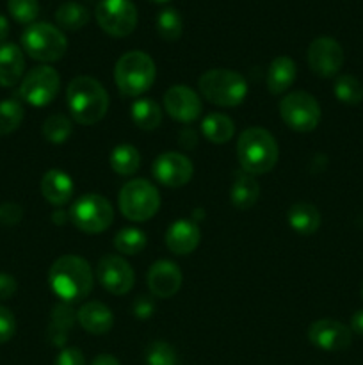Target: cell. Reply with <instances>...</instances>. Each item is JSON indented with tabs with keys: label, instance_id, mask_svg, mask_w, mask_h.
Returning a JSON list of instances; mask_svg holds the SVG:
<instances>
[{
	"label": "cell",
	"instance_id": "6da1fadb",
	"mask_svg": "<svg viewBox=\"0 0 363 365\" xmlns=\"http://www.w3.org/2000/svg\"><path fill=\"white\" fill-rule=\"evenodd\" d=\"M50 289L64 303H77L93 291L95 274L88 260L77 255H63L52 264L48 273Z\"/></svg>",
	"mask_w": 363,
	"mask_h": 365
},
{
	"label": "cell",
	"instance_id": "f6af8a7d",
	"mask_svg": "<svg viewBox=\"0 0 363 365\" xmlns=\"http://www.w3.org/2000/svg\"><path fill=\"white\" fill-rule=\"evenodd\" d=\"M7 36H9V21L4 14H0V45L6 41Z\"/></svg>",
	"mask_w": 363,
	"mask_h": 365
},
{
	"label": "cell",
	"instance_id": "d4e9b609",
	"mask_svg": "<svg viewBox=\"0 0 363 365\" xmlns=\"http://www.w3.org/2000/svg\"><path fill=\"white\" fill-rule=\"evenodd\" d=\"M258 196H260V185L258 182L255 180V177L248 173L237 175L230 192L231 203H233L235 209L248 210L249 207L255 205Z\"/></svg>",
	"mask_w": 363,
	"mask_h": 365
},
{
	"label": "cell",
	"instance_id": "9a60e30c",
	"mask_svg": "<svg viewBox=\"0 0 363 365\" xmlns=\"http://www.w3.org/2000/svg\"><path fill=\"white\" fill-rule=\"evenodd\" d=\"M153 177L166 187H182L189 184L194 175V166L185 155L178 152L160 153L153 163Z\"/></svg>",
	"mask_w": 363,
	"mask_h": 365
},
{
	"label": "cell",
	"instance_id": "7402d4cb",
	"mask_svg": "<svg viewBox=\"0 0 363 365\" xmlns=\"http://www.w3.org/2000/svg\"><path fill=\"white\" fill-rule=\"evenodd\" d=\"M75 321H77V312L68 303H59L53 307L52 314H50L48 330H46L50 344L56 348H64L68 335L73 330Z\"/></svg>",
	"mask_w": 363,
	"mask_h": 365
},
{
	"label": "cell",
	"instance_id": "f35d334b",
	"mask_svg": "<svg viewBox=\"0 0 363 365\" xmlns=\"http://www.w3.org/2000/svg\"><path fill=\"white\" fill-rule=\"evenodd\" d=\"M53 365H85V359L80 349L63 348L59 355H57Z\"/></svg>",
	"mask_w": 363,
	"mask_h": 365
},
{
	"label": "cell",
	"instance_id": "30bf717a",
	"mask_svg": "<svg viewBox=\"0 0 363 365\" xmlns=\"http://www.w3.org/2000/svg\"><path fill=\"white\" fill-rule=\"evenodd\" d=\"M95 13L102 31L112 38L132 34L137 25V9L132 0H100Z\"/></svg>",
	"mask_w": 363,
	"mask_h": 365
},
{
	"label": "cell",
	"instance_id": "d6986e66",
	"mask_svg": "<svg viewBox=\"0 0 363 365\" xmlns=\"http://www.w3.org/2000/svg\"><path fill=\"white\" fill-rule=\"evenodd\" d=\"M41 195L50 205H66L73 196V180L64 171L48 170L41 178Z\"/></svg>",
	"mask_w": 363,
	"mask_h": 365
},
{
	"label": "cell",
	"instance_id": "ac0fdd59",
	"mask_svg": "<svg viewBox=\"0 0 363 365\" xmlns=\"http://www.w3.org/2000/svg\"><path fill=\"white\" fill-rule=\"evenodd\" d=\"M199 239H201V234H199L198 225L189 220L174 221L166 232V246L174 255L192 253L198 248Z\"/></svg>",
	"mask_w": 363,
	"mask_h": 365
},
{
	"label": "cell",
	"instance_id": "7c38bea8",
	"mask_svg": "<svg viewBox=\"0 0 363 365\" xmlns=\"http://www.w3.org/2000/svg\"><path fill=\"white\" fill-rule=\"evenodd\" d=\"M98 284L114 296H123L132 291L135 282L134 269L120 255H103L96 266Z\"/></svg>",
	"mask_w": 363,
	"mask_h": 365
},
{
	"label": "cell",
	"instance_id": "ab89813d",
	"mask_svg": "<svg viewBox=\"0 0 363 365\" xmlns=\"http://www.w3.org/2000/svg\"><path fill=\"white\" fill-rule=\"evenodd\" d=\"M153 312H155V305L148 296H139L134 302V316L139 319H148Z\"/></svg>",
	"mask_w": 363,
	"mask_h": 365
},
{
	"label": "cell",
	"instance_id": "e0dca14e",
	"mask_svg": "<svg viewBox=\"0 0 363 365\" xmlns=\"http://www.w3.org/2000/svg\"><path fill=\"white\" fill-rule=\"evenodd\" d=\"M182 271L171 260H159V262L152 264L148 271V289L155 298H173L182 287Z\"/></svg>",
	"mask_w": 363,
	"mask_h": 365
},
{
	"label": "cell",
	"instance_id": "d6a6232c",
	"mask_svg": "<svg viewBox=\"0 0 363 365\" xmlns=\"http://www.w3.org/2000/svg\"><path fill=\"white\" fill-rule=\"evenodd\" d=\"M157 32L166 41H177L184 32V21L180 13L173 7H166L157 16Z\"/></svg>",
	"mask_w": 363,
	"mask_h": 365
},
{
	"label": "cell",
	"instance_id": "b9f144b4",
	"mask_svg": "<svg viewBox=\"0 0 363 365\" xmlns=\"http://www.w3.org/2000/svg\"><path fill=\"white\" fill-rule=\"evenodd\" d=\"M180 145L189 150L194 148V146L198 145V135H196V132L192 130V128H184V130L180 132Z\"/></svg>",
	"mask_w": 363,
	"mask_h": 365
},
{
	"label": "cell",
	"instance_id": "484cf974",
	"mask_svg": "<svg viewBox=\"0 0 363 365\" xmlns=\"http://www.w3.org/2000/svg\"><path fill=\"white\" fill-rule=\"evenodd\" d=\"M203 135L209 139L214 145H224V143L230 141L235 134V125L226 114L221 113H210L209 116H205L201 123Z\"/></svg>",
	"mask_w": 363,
	"mask_h": 365
},
{
	"label": "cell",
	"instance_id": "836d02e7",
	"mask_svg": "<svg viewBox=\"0 0 363 365\" xmlns=\"http://www.w3.org/2000/svg\"><path fill=\"white\" fill-rule=\"evenodd\" d=\"M23 106L18 100L0 102V135H7L16 130L23 121Z\"/></svg>",
	"mask_w": 363,
	"mask_h": 365
},
{
	"label": "cell",
	"instance_id": "ee69618b",
	"mask_svg": "<svg viewBox=\"0 0 363 365\" xmlns=\"http://www.w3.org/2000/svg\"><path fill=\"white\" fill-rule=\"evenodd\" d=\"M91 365H121V364L117 362V360L114 359L112 355H107V353H102V355H98L95 360H93Z\"/></svg>",
	"mask_w": 363,
	"mask_h": 365
},
{
	"label": "cell",
	"instance_id": "f1b7e54d",
	"mask_svg": "<svg viewBox=\"0 0 363 365\" xmlns=\"http://www.w3.org/2000/svg\"><path fill=\"white\" fill-rule=\"evenodd\" d=\"M56 21L66 31H78L88 25L89 11L82 4L70 0V2L60 4L59 9L56 11Z\"/></svg>",
	"mask_w": 363,
	"mask_h": 365
},
{
	"label": "cell",
	"instance_id": "603a6c76",
	"mask_svg": "<svg viewBox=\"0 0 363 365\" xmlns=\"http://www.w3.org/2000/svg\"><path fill=\"white\" fill-rule=\"evenodd\" d=\"M298 77V66L288 56H280L267 70V89L270 95H283Z\"/></svg>",
	"mask_w": 363,
	"mask_h": 365
},
{
	"label": "cell",
	"instance_id": "8d00e7d4",
	"mask_svg": "<svg viewBox=\"0 0 363 365\" xmlns=\"http://www.w3.org/2000/svg\"><path fill=\"white\" fill-rule=\"evenodd\" d=\"M16 334V319L9 309L0 305V344L9 342Z\"/></svg>",
	"mask_w": 363,
	"mask_h": 365
},
{
	"label": "cell",
	"instance_id": "1f68e13d",
	"mask_svg": "<svg viewBox=\"0 0 363 365\" xmlns=\"http://www.w3.org/2000/svg\"><path fill=\"white\" fill-rule=\"evenodd\" d=\"M114 246L121 255H137L144 250L146 235L135 227H125L114 237Z\"/></svg>",
	"mask_w": 363,
	"mask_h": 365
},
{
	"label": "cell",
	"instance_id": "5b68a950",
	"mask_svg": "<svg viewBox=\"0 0 363 365\" xmlns=\"http://www.w3.org/2000/svg\"><path fill=\"white\" fill-rule=\"evenodd\" d=\"M199 93L219 107H237L248 96V82L241 73L226 68L209 70L199 77Z\"/></svg>",
	"mask_w": 363,
	"mask_h": 365
},
{
	"label": "cell",
	"instance_id": "ffe728a7",
	"mask_svg": "<svg viewBox=\"0 0 363 365\" xmlns=\"http://www.w3.org/2000/svg\"><path fill=\"white\" fill-rule=\"evenodd\" d=\"M25 57L23 52L14 43L0 45V86L13 88L23 78Z\"/></svg>",
	"mask_w": 363,
	"mask_h": 365
},
{
	"label": "cell",
	"instance_id": "9c48e42d",
	"mask_svg": "<svg viewBox=\"0 0 363 365\" xmlns=\"http://www.w3.org/2000/svg\"><path fill=\"white\" fill-rule=\"evenodd\" d=\"M280 116L288 128L305 134L319 127L322 110L315 96L306 91H295L281 98Z\"/></svg>",
	"mask_w": 363,
	"mask_h": 365
},
{
	"label": "cell",
	"instance_id": "2e32d148",
	"mask_svg": "<svg viewBox=\"0 0 363 365\" xmlns=\"http://www.w3.org/2000/svg\"><path fill=\"white\" fill-rule=\"evenodd\" d=\"M164 107H166L167 114L180 123H192L194 120H198L203 109L201 100L196 95V91L184 84L171 86L164 93Z\"/></svg>",
	"mask_w": 363,
	"mask_h": 365
},
{
	"label": "cell",
	"instance_id": "ba28073f",
	"mask_svg": "<svg viewBox=\"0 0 363 365\" xmlns=\"http://www.w3.org/2000/svg\"><path fill=\"white\" fill-rule=\"evenodd\" d=\"M70 220L84 234H102L110 227L114 210L102 195H84L71 205Z\"/></svg>",
	"mask_w": 363,
	"mask_h": 365
},
{
	"label": "cell",
	"instance_id": "4316f807",
	"mask_svg": "<svg viewBox=\"0 0 363 365\" xmlns=\"http://www.w3.org/2000/svg\"><path fill=\"white\" fill-rule=\"evenodd\" d=\"M132 120L142 130H155L162 123V109L155 100L139 98L132 103Z\"/></svg>",
	"mask_w": 363,
	"mask_h": 365
},
{
	"label": "cell",
	"instance_id": "5bb4252c",
	"mask_svg": "<svg viewBox=\"0 0 363 365\" xmlns=\"http://www.w3.org/2000/svg\"><path fill=\"white\" fill-rule=\"evenodd\" d=\"M308 341L322 351H344L351 346L352 331L335 319H319L310 324Z\"/></svg>",
	"mask_w": 363,
	"mask_h": 365
},
{
	"label": "cell",
	"instance_id": "277c9868",
	"mask_svg": "<svg viewBox=\"0 0 363 365\" xmlns=\"http://www.w3.org/2000/svg\"><path fill=\"white\" fill-rule=\"evenodd\" d=\"M157 68L152 57L141 50H132L117 59L114 68V81L123 96H141L153 86Z\"/></svg>",
	"mask_w": 363,
	"mask_h": 365
},
{
	"label": "cell",
	"instance_id": "44dd1931",
	"mask_svg": "<svg viewBox=\"0 0 363 365\" xmlns=\"http://www.w3.org/2000/svg\"><path fill=\"white\" fill-rule=\"evenodd\" d=\"M77 321L89 334L103 335L112 328L114 316L109 307L103 303L89 302L77 310Z\"/></svg>",
	"mask_w": 363,
	"mask_h": 365
},
{
	"label": "cell",
	"instance_id": "e575fe53",
	"mask_svg": "<svg viewBox=\"0 0 363 365\" xmlns=\"http://www.w3.org/2000/svg\"><path fill=\"white\" fill-rule=\"evenodd\" d=\"M146 365H177V351L164 341H155L146 348Z\"/></svg>",
	"mask_w": 363,
	"mask_h": 365
},
{
	"label": "cell",
	"instance_id": "74e56055",
	"mask_svg": "<svg viewBox=\"0 0 363 365\" xmlns=\"http://www.w3.org/2000/svg\"><path fill=\"white\" fill-rule=\"evenodd\" d=\"M23 216V210L16 203H4L0 205V223L6 225V227H13Z\"/></svg>",
	"mask_w": 363,
	"mask_h": 365
},
{
	"label": "cell",
	"instance_id": "cb8c5ba5",
	"mask_svg": "<svg viewBox=\"0 0 363 365\" xmlns=\"http://www.w3.org/2000/svg\"><path fill=\"white\" fill-rule=\"evenodd\" d=\"M288 225L301 235L315 234L320 227V212L312 203H294L288 209Z\"/></svg>",
	"mask_w": 363,
	"mask_h": 365
},
{
	"label": "cell",
	"instance_id": "8992f818",
	"mask_svg": "<svg viewBox=\"0 0 363 365\" xmlns=\"http://www.w3.org/2000/svg\"><path fill=\"white\" fill-rule=\"evenodd\" d=\"M21 46L32 59L41 63H56L66 53L68 39L63 31L45 21H39L25 29L21 34Z\"/></svg>",
	"mask_w": 363,
	"mask_h": 365
},
{
	"label": "cell",
	"instance_id": "83f0119b",
	"mask_svg": "<svg viewBox=\"0 0 363 365\" xmlns=\"http://www.w3.org/2000/svg\"><path fill=\"white\" fill-rule=\"evenodd\" d=\"M110 168L116 171L117 175H123V177H130L141 166V155H139L137 148L132 145H117L116 148L110 153Z\"/></svg>",
	"mask_w": 363,
	"mask_h": 365
},
{
	"label": "cell",
	"instance_id": "3957f363",
	"mask_svg": "<svg viewBox=\"0 0 363 365\" xmlns=\"http://www.w3.org/2000/svg\"><path fill=\"white\" fill-rule=\"evenodd\" d=\"M237 159L244 173L265 175L276 166L280 148L269 130L262 127H249L238 135Z\"/></svg>",
	"mask_w": 363,
	"mask_h": 365
},
{
	"label": "cell",
	"instance_id": "7dc6e473",
	"mask_svg": "<svg viewBox=\"0 0 363 365\" xmlns=\"http://www.w3.org/2000/svg\"><path fill=\"white\" fill-rule=\"evenodd\" d=\"M362 296H363V287H362Z\"/></svg>",
	"mask_w": 363,
	"mask_h": 365
},
{
	"label": "cell",
	"instance_id": "bcb514c9",
	"mask_svg": "<svg viewBox=\"0 0 363 365\" xmlns=\"http://www.w3.org/2000/svg\"><path fill=\"white\" fill-rule=\"evenodd\" d=\"M152 2H159V4H162V2H169V0H152Z\"/></svg>",
	"mask_w": 363,
	"mask_h": 365
},
{
	"label": "cell",
	"instance_id": "f546056e",
	"mask_svg": "<svg viewBox=\"0 0 363 365\" xmlns=\"http://www.w3.org/2000/svg\"><path fill=\"white\" fill-rule=\"evenodd\" d=\"M333 93L338 102L358 106L363 100V84L354 75H340L333 84Z\"/></svg>",
	"mask_w": 363,
	"mask_h": 365
},
{
	"label": "cell",
	"instance_id": "60d3db41",
	"mask_svg": "<svg viewBox=\"0 0 363 365\" xmlns=\"http://www.w3.org/2000/svg\"><path fill=\"white\" fill-rule=\"evenodd\" d=\"M16 289V280L11 274L0 273V302H6V299L13 298Z\"/></svg>",
	"mask_w": 363,
	"mask_h": 365
},
{
	"label": "cell",
	"instance_id": "4fadbf2b",
	"mask_svg": "<svg viewBox=\"0 0 363 365\" xmlns=\"http://www.w3.org/2000/svg\"><path fill=\"white\" fill-rule=\"evenodd\" d=\"M306 57H308L310 70L313 73L330 78L335 77L344 64V48L337 39L320 36L310 43Z\"/></svg>",
	"mask_w": 363,
	"mask_h": 365
},
{
	"label": "cell",
	"instance_id": "7bdbcfd3",
	"mask_svg": "<svg viewBox=\"0 0 363 365\" xmlns=\"http://www.w3.org/2000/svg\"><path fill=\"white\" fill-rule=\"evenodd\" d=\"M351 331H354V334L358 335H363V309L362 310H356L354 314H352L351 317Z\"/></svg>",
	"mask_w": 363,
	"mask_h": 365
},
{
	"label": "cell",
	"instance_id": "d590c367",
	"mask_svg": "<svg viewBox=\"0 0 363 365\" xmlns=\"http://www.w3.org/2000/svg\"><path fill=\"white\" fill-rule=\"evenodd\" d=\"M7 9L18 24H31L39 14L38 0H7Z\"/></svg>",
	"mask_w": 363,
	"mask_h": 365
},
{
	"label": "cell",
	"instance_id": "7a4b0ae2",
	"mask_svg": "<svg viewBox=\"0 0 363 365\" xmlns=\"http://www.w3.org/2000/svg\"><path fill=\"white\" fill-rule=\"evenodd\" d=\"M66 106L77 123L95 125L105 118L110 100L102 82L93 77H75L68 84Z\"/></svg>",
	"mask_w": 363,
	"mask_h": 365
},
{
	"label": "cell",
	"instance_id": "8fae6325",
	"mask_svg": "<svg viewBox=\"0 0 363 365\" xmlns=\"http://www.w3.org/2000/svg\"><path fill=\"white\" fill-rule=\"evenodd\" d=\"M60 77L52 66H36L21 78L20 96L34 107H45L57 96Z\"/></svg>",
	"mask_w": 363,
	"mask_h": 365
},
{
	"label": "cell",
	"instance_id": "52a82bcc",
	"mask_svg": "<svg viewBox=\"0 0 363 365\" xmlns=\"http://www.w3.org/2000/svg\"><path fill=\"white\" fill-rule=\"evenodd\" d=\"M117 203H120L121 214L127 220L142 223V221L152 220L159 212L160 195L152 182L144 178H135L121 187Z\"/></svg>",
	"mask_w": 363,
	"mask_h": 365
},
{
	"label": "cell",
	"instance_id": "4dcf8cb0",
	"mask_svg": "<svg viewBox=\"0 0 363 365\" xmlns=\"http://www.w3.org/2000/svg\"><path fill=\"white\" fill-rule=\"evenodd\" d=\"M71 132H73V125L71 120L64 114H50L43 123V135L52 145H63L70 139Z\"/></svg>",
	"mask_w": 363,
	"mask_h": 365
}]
</instances>
